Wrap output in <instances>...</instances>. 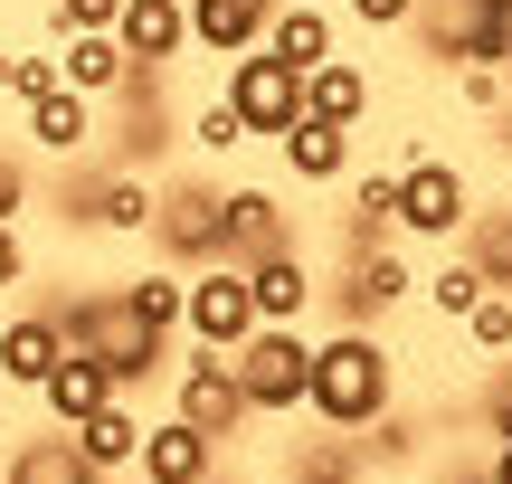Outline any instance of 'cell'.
I'll use <instances>...</instances> for the list:
<instances>
[{
	"mask_svg": "<svg viewBox=\"0 0 512 484\" xmlns=\"http://www.w3.org/2000/svg\"><path fill=\"white\" fill-rule=\"evenodd\" d=\"M48 323H57V342H67V352H86L95 371L114 380V399H133L143 380H162V361H171V342L152 333V323H133L124 285H105V295H67V304H48Z\"/></svg>",
	"mask_w": 512,
	"mask_h": 484,
	"instance_id": "obj_1",
	"label": "cell"
},
{
	"mask_svg": "<svg viewBox=\"0 0 512 484\" xmlns=\"http://www.w3.org/2000/svg\"><path fill=\"white\" fill-rule=\"evenodd\" d=\"M399 399V371H389V342L370 333V323H342L332 342H313V380H304V409L323 418V428L361 437L370 418Z\"/></svg>",
	"mask_w": 512,
	"mask_h": 484,
	"instance_id": "obj_2",
	"label": "cell"
},
{
	"mask_svg": "<svg viewBox=\"0 0 512 484\" xmlns=\"http://www.w3.org/2000/svg\"><path fill=\"white\" fill-rule=\"evenodd\" d=\"M228 371H238V390H247V418H294L304 409V380H313L304 323H256L238 352H228Z\"/></svg>",
	"mask_w": 512,
	"mask_h": 484,
	"instance_id": "obj_3",
	"label": "cell"
},
{
	"mask_svg": "<svg viewBox=\"0 0 512 484\" xmlns=\"http://www.w3.org/2000/svg\"><path fill=\"white\" fill-rule=\"evenodd\" d=\"M228 238V190L219 181H162V200H152V247H162V266H209Z\"/></svg>",
	"mask_w": 512,
	"mask_h": 484,
	"instance_id": "obj_4",
	"label": "cell"
},
{
	"mask_svg": "<svg viewBox=\"0 0 512 484\" xmlns=\"http://www.w3.org/2000/svg\"><path fill=\"white\" fill-rule=\"evenodd\" d=\"M181 333L200 342V352H238V342L256 333V295H247V266L209 257L181 276Z\"/></svg>",
	"mask_w": 512,
	"mask_h": 484,
	"instance_id": "obj_5",
	"label": "cell"
},
{
	"mask_svg": "<svg viewBox=\"0 0 512 484\" xmlns=\"http://www.w3.org/2000/svg\"><path fill=\"white\" fill-rule=\"evenodd\" d=\"M465 219H475V200H465V171L456 162H408V171H389V228L446 247Z\"/></svg>",
	"mask_w": 512,
	"mask_h": 484,
	"instance_id": "obj_6",
	"label": "cell"
},
{
	"mask_svg": "<svg viewBox=\"0 0 512 484\" xmlns=\"http://www.w3.org/2000/svg\"><path fill=\"white\" fill-rule=\"evenodd\" d=\"M171 418L219 437V447L247 428V390H238V371H228V352H190L181 371H171Z\"/></svg>",
	"mask_w": 512,
	"mask_h": 484,
	"instance_id": "obj_7",
	"label": "cell"
},
{
	"mask_svg": "<svg viewBox=\"0 0 512 484\" xmlns=\"http://www.w3.org/2000/svg\"><path fill=\"white\" fill-rule=\"evenodd\" d=\"M152 200H162V181L152 171H86V181L67 190V219L76 228H105V238H152Z\"/></svg>",
	"mask_w": 512,
	"mask_h": 484,
	"instance_id": "obj_8",
	"label": "cell"
},
{
	"mask_svg": "<svg viewBox=\"0 0 512 484\" xmlns=\"http://www.w3.org/2000/svg\"><path fill=\"white\" fill-rule=\"evenodd\" d=\"M228 105H238V124H247V133H285L294 114H304V76H294L285 57L247 48L238 67H228Z\"/></svg>",
	"mask_w": 512,
	"mask_h": 484,
	"instance_id": "obj_9",
	"label": "cell"
},
{
	"mask_svg": "<svg viewBox=\"0 0 512 484\" xmlns=\"http://www.w3.org/2000/svg\"><path fill=\"white\" fill-rule=\"evenodd\" d=\"M114 48H124L133 67H171V57L190 48V10L181 0H124V10H114Z\"/></svg>",
	"mask_w": 512,
	"mask_h": 484,
	"instance_id": "obj_10",
	"label": "cell"
},
{
	"mask_svg": "<svg viewBox=\"0 0 512 484\" xmlns=\"http://www.w3.org/2000/svg\"><path fill=\"white\" fill-rule=\"evenodd\" d=\"M275 247H294L285 200H275V190H228V238H219V257L228 266H256V257H275Z\"/></svg>",
	"mask_w": 512,
	"mask_h": 484,
	"instance_id": "obj_11",
	"label": "cell"
},
{
	"mask_svg": "<svg viewBox=\"0 0 512 484\" xmlns=\"http://www.w3.org/2000/svg\"><path fill=\"white\" fill-rule=\"evenodd\" d=\"M143 484H209L219 475V437H200V428H181V418H162V428H143Z\"/></svg>",
	"mask_w": 512,
	"mask_h": 484,
	"instance_id": "obj_12",
	"label": "cell"
},
{
	"mask_svg": "<svg viewBox=\"0 0 512 484\" xmlns=\"http://www.w3.org/2000/svg\"><path fill=\"white\" fill-rule=\"evenodd\" d=\"M143 428H152V418L133 409V399H105V409H86L67 437H76V456H86L95 475H124L133 456H143Z\"/></svg>",
	"mask_w": 512,
	"mask_h": 484,
	"instance_id": "obj_13",
	"label": "cell"
},
{
	"mask_svg": "<svg viewBox=\"0 0 512 484\" xmlns=\"http://www.w3.org/2000/svg\"><path fill=\"white\" fill-rule=\"evenodd\" d=\"M418 295V276H408V257H389V247H370V257L342 266V323H380L389 304Z\"/></svg>",
	"mask_w": 512,
	"mask_h": 484,
	"instance_id": "obj_14",
	"label": "cell"
},
{
	"mask_svg": "<svg viewBox=\"0 0 512 484\" xmlns=\"http://www.w3.org/2000/svg\"><path fill=\"white\" fill-rule=\"evenodd\" d=\"M247 295H256V323H304L313 314V266H304V247L256 257L247 266Z\"/></svg>",
	"mask_w": 512,
	"mask_h": 484,
	"instance_id": "obj_15",
	"label": "cell"
},
{
	"mask_svg": "<svg viewBox=\"0 0 512 484\" xmlns=\"http://www.w3.org/2000/svg\"><path fill=\"white\" fill-rule=\"evenodd\" d=\"M57 361H67V342H57L48 304H38V314H10V323H0V380H10V390H38Z\"/></svg>",
	"mask_w": 512,
	"mask_h": 484,
	"instance_id": "obj_16",
	"label": "cell"
},
{
	"mask_svg": "<svg viewBox=\"0 0 512 484\" xmlns=\"http://www.w3.org/2000/svg\"><path fill=\"white\" fill-rule=\"evenodd\" d=\"M0 484H114V475H95L67 428H48V437H19V447L0 456Z\"/></svg>",
	"mask_w": 512,
	"mask_h": 484,
	"instance_id": "obj_17",
	"label": "cell"
},
{
	"mask_svg": "<svg viewBox=\"0 0 512 484\" xmlns=\"http://www.w3.org/2000/svg\"><path fill=\"white\" fill-rule=\"evenodd\" d=\"M275 152H285V171H294V181H342V171H351V124L294 114V124L275 133Z\"/></svg>",
	"mask_w": 512,
	"mask_h": 484,
	"instance_id": "obj_18",
	"label": "cell"
},
{
	"mask_svg": "<svg viewBox=\"0 0 512 484\" xmlns=\"http://www.w3.org/2000/svg\"><path fill=\"white\" fill-rule=\"evenodd\" d=\"M19 114H29V143L57 152V162H76V152L95 143V95H76V86H48L38 105H19Z\"/></svg>",
	"mask_w": 512,
	"mask_h": 484,
	"instance_id": "obj_19",
	"label": "cell"
},
{
	"mask_svg": "<svg viewBox=\"0 0 512 484\" xmlns=\"http://www.w3.org/2000/svg\"><path fill=\"white\" fill-rule=\"evenodd\" d=\"M190 10V48H219V57H247L266 38V10L275 0H181Z\"/></svg>",
	"mask_w": 512,
	"mask_h": 484,
	"instance_id": "obj_20",
	"label": "cell"
},
{
	"mask_svg": "<svg viewBox=\"0 0 512 484\" xmlns=\"http://www.w3.org/2000/svg\"><path fill=\"white\" fill-rule=\"evenodd\" d=\"M256 48H266V57H285V67L304 76V67H323V57H332V19L313 10V0H275V10H266V38H256Z\"/></svg>",
	"mask_w": 512,
	"mask_h": 484,
	"instance_id": "obj_21",
	"label": "cell"
},
{
	"mask_svg": "<svg viewBox=\"0 0 512 484\" xmlns=\"http://www.w3.org/2000/svg\"><path fill=\"white\" fill-rule=\"evenodd\" d=\"M57 76H67L76 95H114L133 76V57L114 48V29H76V38H57Z\"/></svg>",
	"mask_w": 512,
	"mask_h": 484,
	"instance_id": "obj_22",
	"label": "cell"
},
{
	"mask_svg": "<svg viewBox=\"0 0 512 484\" xmlns=\"http://www.w3.org/2000/svg\"><path fill=\"white\" fill-rule=\"evenodd\" d=\"M285 484H370V456H361V437H342V428H323V437H294V456H285Z\"/></svg>",
	"mask_w": 512,
	"mask_h": 484,
	"instance_id": "obj_23",
	"label": "cell"
},
{
	"mask_svg": "<svg viewBox=\"0 0 512 484\" xmlns=\"http://www.w3.org/2000/svg\"><path fill=\"white\" fill-rule=\"evenodd\" d=\"M105 399H114V380L95 371L86 352H67L48 380H38V409H48V428H76V418H86V409H105Z\"/></svg>",
	"mask_w": 512,
	"mask_h": 484,
	"instance_id": "obj_24",
	"label": "cell"
},
{
	"mask_svg": "<svg viewBox=\"0 0 512 484\" xmlns=\"http://www.w3.org/2000/svg\"><path fill=\"white\" fill-rule=\"evenodd\" d=\"M304 114H323V124H351V133H361V114H370V76L351 67V57L304 67Z\"/></svg>",
	"mask_w": 512,
	"mask_h": 484,
	"instance_id": "obj_25",
	"label": "cell"
},
{
	"mask_svg": "<svg viewBox=\"0 0 512 484\" xmlns=\"http://www.w3.org/2000/svg\"><path fill=\"white\" fill-rule=\"evenodd\" d=\"M370 247H389V171H370V181L351 190V209H342V266L370 257Z\"/></svg>",
	"mask_w": 512,
	"mask_h": 484,
	"instance_id": "obj_26",
	"label": "cell"
},
{
	"mask_svg": "<svg viewBox=\"0 0 512 484\" xmlns=\"http://www.w3.org/2000/svg\"><path fill=\"white\" fill-rule=\"evenodd\" d=\"M124 304L133 323H152V333H181V266H143V276H124Z\"/></svg>",
	"mask_w": 512,
	"mask_h": 484,
	"instance_id": "obj_27",
	"label": "cell"
},
{
	"mask_svg": "<svg viewBox=\"0 0 512 484\" xmlns=\"http://www.w3.org/2000/svg\"><path fill=\"white\" fill-rule=\"evenodd\" d=\"M456 238H465V257H475V276L512 295V209H484V219H465Z\"/></svg>",
	"mask_w": 512,
	"mask_h": 484,
	"instance_id": "obj_28",
	"label": "cell"
},
{
	"mask_svg": "<svg viewBox=\"0 0 512 484\" xmlns=\"http://www.w3.org/2000/svg\"><path fill=\"white\" fill-rule=\"evenodd\" d=\"M418 437H427V428L399 409V399H389V409L361 428V456H370V466H408V456H418Z\"/></svg>",
	"mask_w": 512,
	"mask_h": 484,
	"instance_id": "obj_29",
	"label": "cell"
},
{
	"mask_svg": "<svg viewBox=\"0 0 512 484\" xmlns=\"http://www.w3.org/2000/svg\"><path fill=\"white\" fill-rule=\"evenodd\" d=\"M48 86H67V76H57V48H10L0 57V95H10V105H38Z\"/></svg>",
	"mask_w": 512,
	"mask_h": 484,
	"instance_id": "obj_30",
	"label": "cell"
},
{
	"mask_svg": "<svg viewBox=\"0 0 512 484\" xmlns=\"http://www.w3.org/2000/svg\"><path fill=\"white\" fill-rule=\"evenodd\" d=\"M465 342H475L484 361H503V352H512V295H503V285H484V295L465 304Z\"/></svg>",
	"mask_w": 512,
	"mask_h": 484,
	"instance_id": "obj_31",
	"label": "cell"
},
{
	"mask_svg": "<svg viewBox=\"0 0 512 484\" xmlns=\"http://www.w3.org/2000/svg\"><path fill=\"white\" fill-rule=\"evenodd\" d=\"M418 295H427V304H437V314H446V323H465V304H475V295H484V276H475V257H446V266H437V276H427V285H418Z\"/></svg>",
	"mask_w": 512,
	"mask_h": 484,
	"instance_id": "obj_32",
	"label": "cell"
},
{
	"mask_svg": "<svg viewBox=\"0 0 512 484\" xmlns=\"http://www.w3.org/2000/svg\"><path fill=\"white\" fill-rule=\"evenodd\" d=\"M190 143H200V152H238L247 143L238 105H228V95H219V105H200V114H190Z\"/></svg>",
	"mask_w": 512,
	"mask_h": 484,
	"instance_id": "obj_33",
	"label": "cell"
},
{
	"mask_svg": "<svg viewBox=\"0 0 512 484\" xmlns=\"http://www.w3.org/2000/svg\"><path fill=\"white\" fill-rule=\"evenodd\" d=\"M475 418H484V437H494V447L512 437V352L494 361V380H484V399H475Z\"/></svg>",
	"mask_w": 512,
	"mask_h": 484,
	"instance_id": "obj_34",
	"label": "cell"
},
{
	"mask_svg": "<svg viewBox=\"0 0 512 484\" xmlns=\"http://www.w3.org/2000/svg\"><path fill=\"white\" fill-rule=\"evenodd\" d=\"M114 10H124V0H57V10H48V38H76V29H114Z\"/></svg>",
	"mask_w": 512,
	"mask_h": 484,
	"instance_id": "obj_35",
	"label": "cell"
},
{
	"mask_svg": "<svg viewBox=\"0 0 512 484\" xmlns=\"http://www.w3.org/2000/svg\"><path fill=\"white\" fill-rule=\"evenodd\" d=\"M456 76H465V105H512V76L494 67V57H465Z\"/></svg>",
	"mask_w": 512,
	"mask_h": 484,
	"instance_id": "obj_36",
	"label": "cell"
},
{
	"mask_svg": "<svg viewBox=\"0 0 512 484\" xmlns=\"http://www.w3.org/2000/svg\"><path fill=\"white\" fill-rule=\"evenodd\" d=\"M484 57L512 76V0H484Z\"/></svg>",
	"mask_w": 512,
	"mask_h": 484,
	"instance_id": "obj_37",
	"label": "cell"
},
{
	"mask_svg": "<svg viewBox=\"0 0 512 484\" xmlns=\"http://www.w3.org/2000/svg\"><path fill=\"white\" fill-rule=\"evenodd\" d=\"M351 19H361V29H408V19H418V0H342Z\"/></svg>",
	"mask_w": 512,
	"mask_h": 484,
	"instance_id": "obj_38",
	"label": "cell"
},
{
	"mask_svg": "<svg viewBox=\"0 0 512 484\" xmlns=\"http://www.w3.org/2000/svg\"><path fill=\"white\" fill-rule=\"evenodd\" d=\"M19 209H29V162L0 152V219H19Z\"/></svg>",
	"mask_w": 512,
	"mask_h": 484,
	"instance_id": "obj_39",
	"label": "cell"
},
{
	"mask_svg": "<svg viewBox=\"0 0 512 484\" xmlns=\"http://www.w3.org/2000/svg\"><path fill=\"white\" fill-rule=\"evenodd\" d=\"M29 285V247H19V219H0V295Z\"/></svg>",
	"mask_w": 512,
	"mask_h": 484,
	"instance_id": "obj_40",
	"label": "cell"
},
{
	"mask_svg": "<svg viewBox=\"0 0 512 484\" xmlns=\"http://www.w3.org/2000/svg\"><path fill=\"white\" fill-rule=\"evenodd\" d=\"M437 484H494V466H484V456H465V466H446Z\"/></svg>",
	"mask_w": 512,
	"mask_h": 484,
	"instance_id": "obj_41",
	"label": "cell"
},
{
	"mask_svg": "<svg viewBox=\"0 0 512 484\" xmlns=\"http://www.w3.org/2000/svg\"><path fill=\"white\" fill-rule=\"evenodd\" d=\"M484 466H494V484H512V437H503V447H494V456H484Z\"/></svg>",
	"mask_w": 512,
	"mask_h": 484,
	"instance_id": "obj_42",
	"label": "cell"
},
{
	"mask_svg": "<svg viewBox=\"0 0 512 484\" xmlns=\"http://www.w3.org/2000/svg\"><path fill=\"white\" fill-rule=\"evenodd\" d=\"M313 10H332V0H313Z\"/></svg>",
	"mask_w": 512,
	"mask_h": 484,
	"instance_id": "obj_43",
	"label": "cell"
},
{
	"mask_svg": "<svg viewBox=\"0 0 512 484\" xmlns=\"http://www.w3.org/2000/svg\"><path fill=\"white\" fill-rule=\"evenodd\" d=\"M0 390H10V380H0Z\"/></svg>",
	"mask_w": 512,
	"mask_h": 484,
	"instance_id": "obj_44",
	"label": "cell"
}]
</instances>
